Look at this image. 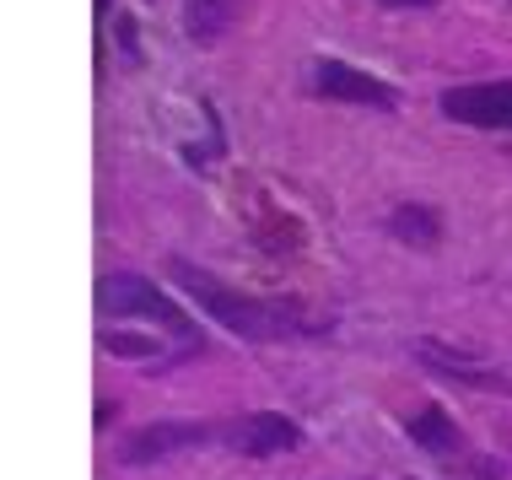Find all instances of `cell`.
I'll return each mask as SVG.
<instances>
[{"label":"cell","instance_id":"1","mask_svg":"<svg viewBox=\"0 0 512 480\" xmlns=\"http://www.w3.org/2000/svg\"><path fill=\"white\" fill-rule=\"evenodd\" d=\"M168 276L184 286V297H195L200 313H211V319L227 329V335H238V340H302V335H324L329 324H313V319H302L297 308H286V303H259V297H248V292H232V286H221L211 270H195L189 259H173V270Z\"/></svg>","mask_w":512,"mask_h":480},{"label":"cell","instance_id":"2","mask_svg":"<svg viewBox=\"0 0 512 480\" xmlns=\"http://www.w3.org/2000/svg\"><path fill=\"white\" fill-rule=\"evenodd\" d=\"M98 308L114 313V319H146V324L168 329L173 340H184V346H205L195 319H189V313L178 308L157 281L130 276V270H119V276H103V281H98Z\"/></svg>","mask_w":512,"mask_h":480},{"label":"cell","instance_id":"3","mask_svg":"<svg viewBox=\"0 0 512 480\" xmlns=\"http://www.w3.org/2000/svg\"><path fill=\"white\" fill-rule=\"evenodd\" d=\"M211 443H216V427H205V421H151V427L130 432L119 443V464L146 470V464H162V459H173V454L211 448Z\"/></svg>","mask_w":512,"mask_h":480},{"label":"cell","instance_id":"4","mask_svg":"<svg viewBox=\"0 0 512 480\" xmlns=\"http://www.w3.org/2000/svg\"><path fill=\"white\" fill-rule=\"evenodd\" d=\"M448 119L469 130H512V81H469V87H448L437 98Z\"/></svg>","mask_w":512,"mask_h":480},{"label":"cell","instance_id":"5","mask_svg":"<svg viewBox=\"0 0 512 480\" xmlns=\"http://www.w3.org/2000/svg\"><path fill=\"white\" fill-rule=\"evenodd\" d=\"M313 92H318V98H335V103L383 108V114H394V108H399V92L389 87V81L356 71V65H345V60H318L313 65Z\"/></svg>","mask_w":512,"mask_h":480},{"label":"cell","instance_id":"6","mask_svg":"<svg viewBox=\"0 0 512 480\" xmlns=\"http://www.w3.org/2000/svg\"><path fill=\"white\" fill-rule=\"evenodd\" d=\"M232 448L248 459L292 454V448H302V427L292 416H281V410H254V416H243L238 427H232Z\"/></svg>","mask_w":512,"mask_h":480},{"label":"cell","instance_id":"7","mask_svg":"<svg viewBox=\"0 0 512 480\" xmlns=\"http://www.w3.org/2000/svg\"><path fill=\"white\" fill-rule=\"evenodd\" d=\"M405 437L421 454H432V459H453V454H464V432H459V421L448 416L442 405H426V410H415V416L405 421Z\"/></svg>","mask_w":512,"mask_h":480},{"label":"cell","instance_id":"8","mask_svg":"<svg viewBox=\"0 0 512 480\" xmlns=\"http://www.w3.org/2000/svg\"><path fill=\"white\" fill-rule=\"evenodd\" d=\"M415 362L432 367L437 378L469 383V389H507V378H496V373H486V367H475L469 356H453L442 340H415Z\"/></svg>","mask_w":512,"mask_h":480},{"label":"cell","instance_id":"9","mask_svg":"<svg viewBox=\"0 0 512 480\" xmlns=\"http://www.w3.org/2000/svg\"><path fill=\"white\" fill-rule=\"evenodd\" d=\"M243 0H184V33L195 44H216L232 22H238Z\"/></svg>","mask_w":512,"mask_h":480},{"label":"cell","instance_id":"10","mask_svg":"<svg viewBox=\"0 0 512 480\" xmlns=\"http://www.w3.org/2000/svg\"><path fill=\"white\" fill-rule=\"evenodd\" d=\"M389 232L399 243H410V249H437L442 222H437L432 205H399V211L389 216Z\"/></svg>","mask_w":512,"mask_h":480},{"label":"cell","instance_id":"11","mask_svg":"<svg viewBox=\"0 0 512 480\" xmlns=\"http://www.w3.org/2000/svg\"><path fill=\"white\" fill-rule=\"evenodd\" d=\"M103 351L108 356H130V362H146V356H157V340H141V335H114V329H103Z\"/></svg>","mask_w":512,"mask_h":480},{"label":"cell","instance_id":"12","mask_svg":"<svg viewBox=\"0 0 512 480\" xmlns=\"http://www.w3.org/2000/svg\"><path fill=\"white\" fill-rule=\"evenodd\" d=\"M383 11H432L437 0H378Z\"/></svg>","mask_w":512,"mask_h":480}]
</instances>
